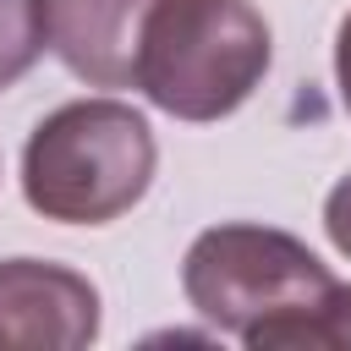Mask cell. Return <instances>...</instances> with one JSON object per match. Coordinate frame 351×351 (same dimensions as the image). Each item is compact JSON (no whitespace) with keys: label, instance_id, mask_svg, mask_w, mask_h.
Here are the masks:
<instances>
[{"label":"cell","instance_id":"obj_1","mask_svg":"<svg viewBox=\"0 0 351 351\" xmlns=\"http://www.w3.org/2000/svg\"><path fill=\"white\" fill-rule=\"evenodd\" d=\"M154 126L121 99H71L49 110L22 148V197L60 225H110L154 186Z\"/></svg>","mask_w":351,"mask_h":351},{"label":"cell","instance_id":"obj_2","mask_svg":"<svg viewBox=\"0 0 351 351\" xmlns=\"http://www.w3.org/2000/svg\"><path fill=\"white\" fill-rule=\"evenodd\" d=\"M274 60V33L247 0H154L132 88L176 121H225Z\"/></svg>","mask_w":351,"mask_h":351},{"label":"cell","instance_id":"obj_3","mask_svg":"<svg viewBox=\"0 0 351 351\" xmlns=\"http://www.w3.org/2000/svg\"><path fill=\"white\" fill-rule=\"evenodd\" d=\"M335 274L307 241L274 225H214L181 258V291L197 318L252 346L269 324L307 313Z\"/></svg>","mask_w":351,"mask_h":351},{"label":"cell","instance_id":"obj_4","mask_svg":"<svg viewBox=\"0 0 351 351\" xmlns=\"http://www.w3.org/2000/svg\"><path fill=\"white\" fill-rule=\"evenodd\" d=\"M99 340V291L44 258L0 263V346L5 351H77Z\"/></svg>","mask_w":351,"mask_h":351},{"label":"cell","instance_id":"obj_5","mask_svg":"<svg viewBox=\"0 0 351 351\" xmlns=\"http://www.w3.org/2000/svg\"><path fill=\"white\" fill-rule=\"evenodd\" d=\"M154 0H49V49L88 88H132Z\"/></svg>","mask_w":351,"mask_h":351},{"label":"cell","instance_id":"obj_6","mask_svg":"<svg viewBox=\"0 0 351 351\" xmlns=\"http://www.w3.org/2000/svg\"><path fill=\"white\" fill-rule=\"evenodd\" d=\"M340 346H351V285L340 280L307 313L280 318L252 340V351H340Z\"/></svg>","mask_w":351,"mask_h":351},{"label":"cell","instance_id":"obj_7","mask_svg":"<svg viewBox=\"0 0 351 351\" xmlns=\"http://www.w3.org/2000/svg\"><path fill=\"white\" fill-rule=\"evenodd\" d=\"M49 49V0H0V93L16 88Z\"/></svg>","mask_w":351,"mask_h":351},{"label":"cell","instance_id":"obj_8","mask_svg":"<svg viewBox=\"0 0 351 351\" xmlns=\"http://www.w3.org/2000/svg\"><path fill=\"white\" fill-rule=\"evenodd\" d=\"M324 230H329V241L351 258V176H340V181L329 186V197H324Z\"/></svg>","mask_w":351,"mask_h":351},{"label":"cell","instance_id":"obj_9","mask_svg":"<svg viewBox=\"0 0 351 351\" xmlns=\"http://www.w3.org/2000/svg\"><path fill=\"white\" fill-rule=\"evenodd\" d=\"M335 82H340V104L351 115V11L340 22V33H335Z\"/></svg>","mask_w":351,"mask_h":351}]
</instances>
